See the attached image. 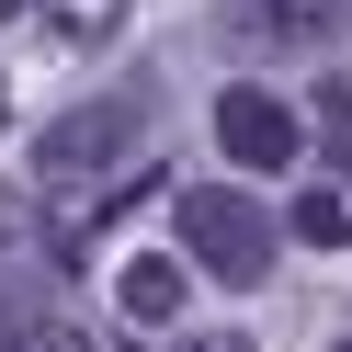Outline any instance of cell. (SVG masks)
Here are the masks:
<instances>
[{
	"label": "cell",
	"instance_id": "3957f363",
	"mask_svg": "<svg viewBox=\"0 0 352 352\" xmlns=\"http://www.w3.org/2000/svg\"><path fill=\"white\" fill-rule=\"evenodd\" d=\"M216 148H228L239 170H296L307 125H296V102H273L261 80H228V91H216Z\"/></svg>",
	"mask_w": 352,
	"mask_h": 352
},
{
	"label": "cell",
	"instance_id": "9c48e42d",
	"mask_svg": "<svg viewBox=\"0 0 352 352\" xmlns=\"http://www.w3.org/2000/svg\"><path fill=\"white\" fill-rule=\"evenodd\" d=\"M34 228V205H23V193H12V182H0V250H12V239H23Z\"/></svg>",
	"mask_w": 352,
	"mask_h": 352
},
{
	"label": "cell",
	"instance_id": "ba28073f",
	"mask_svg": "<svg viewBox=\"0 0 352 352\" xmlns=\"http://www.w3.org/2000/svg\"><path fill=\"white\" fill-rule=\"evenodd\" d=\"M318 137H329V160L352 170V80H318Z\"/></svg>",
	"mask_w": 352,
	"mask_h": 352
},
{
	"label": "cell",
	"instance_id": "277c9868",
	"mask_svg": "<svg viewBox=\"0 0 352 352\" xmlns=\"http://www.w3.org/2000/svg\"><path fill=\"white\" fill-rule=\"evenodd\" d=\"M216 23H228V46H250V57H318V46H341L352 0H228Z\"/></svg>",
	"mask_w": 352,
	"mask_h": 352
},
{
	"label": "cell",
	"instance_id": "7a4b0ae2",
	"mask_svg": "<svg viewBox=\"0 0 352 352\" xmlns=\"http://www.w3.org/2000/svg\"><path fill=\"white\" fill-rule=\"evenodd\" d=\"M170 228H182V261H193V273L239 284V296H250V284L284 261V216H261L239 182H193L182 205H170Z\"/></svg>",
	"mask_w": 352,
	"mask_h": 352
},
{
	"label": "cell",
	"instance_id": "8fae6325",
	"mask_svg": "<svg viewBox=\"0 0 352 352\" xmlns=\"http://www.w3.org/2000/svg\"><path fill=\"white\" fill-rule=\"evenodd\" d=\"M0 125H12V102H0Z\"/></svg>",
	"mask_w": 352,
	"mask_h": 352
},
{
	"label": "cell",
	"instance_id": "52a82bcc",
	"mask_svg": "<svg viewBox=\"0 0 352 352\" xmlns=\"http://www.w3.org/2000/svg\"><path fill=\"white\" fill-rule=\"evenodd\" d=\"M284 239H307V250H352V193H296V205H284Z\"/></svg>",
	"mask_w": 352,
	"mask_h": 352
},
{
	"label": "cell",
	"instance_id": "30bf717a",
	"mask_svg": "<svg viewBox=\"0 0 352 352\" xmlns=\"http://www.w3.org/2000/svg\"><path fill=\"white\" fill-rule=\"evenodd\" d=\"M170 352H250V341H239V329H182Z\"/></svg>",
	"mask_w": 352,
	"mask_h": 352
},
{
	"label": "cell",
	"instance_id": "5b68a950",
	"mask_svg": "<svg viewBox=\"0 0 352 352\" xmlns=\"http://www.w3.org/2000/svg\"><path fill=\"white\" fill-rule=\"evenodd\" d=\"M182 284H193V261H170V250H137L114 296H125V318H137V329H170V318H182Z\"/></svg>",
	"mask_w": 352,
	"mask_h": 352
},
{
	"label": "cell",
	"instance_id": "7c38bea8",
	"mask_svg": "<svg viewBox=\"0 0 352 352\" xmlns=\"http://www.w3.org/2000/svg\"><path fill=\"white\" fill-rule=\"evenodd\" d=\"M329 352H352V341H329Z\"/></svg>",
	"mask_w": 352,
	"mask_h": 352
},
{
	"label": "cell",
	"instance_id": "8992f818",
	"mask_svg": "<svg viewBox=\"0 0 352 352\" xmlns=\"http://www.w3.org/2000/svg\"><path fill=\"white\" fill-rule=\"evenodd\" d=\"M0 352H57V296L46 284H0Z\"/></svg>",
	"mask_w": 352,
	"mask_h": 352
},
{
	"label": "cell",
	"instance_id": "6da1fadb",
	"mask_svg": "<svg viewBox=\"0 0 352 352\" xmlns=\"http://www.w3.org/2000/svg\"><path fill=\"white\" fill-rule=\"evenodd\" d=\"M148 125H160V91H148V80H114V91L69 102V114L34 137V182H114L148 148Z\"/></svg>",
	"mask_w": 352,
	"mask_h": 352
}]
</instances>
